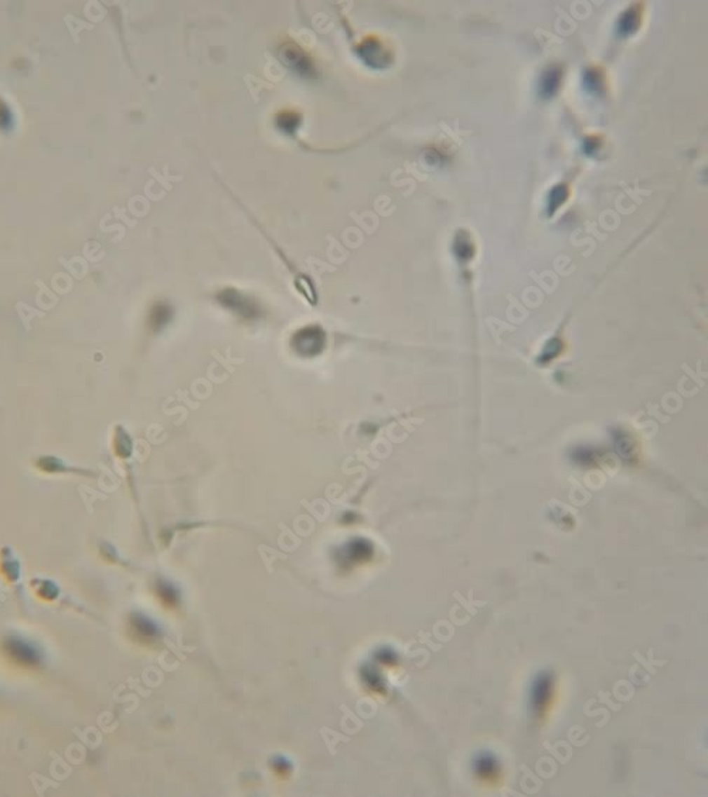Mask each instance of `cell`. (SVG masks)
<instances>
[{
  "instance_id": "obj_1",
  "label": "cell",
  "mask_w": 708,
  "mask_h": 797,
  "mask_svg": "<svg viewBox=\"0 0 708 797\" xmlns=\"http://www.w3.org/2000/svg\"><path fill=\"white\" fill-rule=\"evenodd\" d=\"M5 650L9 653V656L19 665L22 666H37L40 663V655L39 651L30 646L26 641L22 640H8L5 644Z\"/></svg>"
},
{
  "instance_id": "obj_2",
  "label": "cell",
  "mask_w": 708,
  "mask_h": 797,
  "mask_svg": "<svg viewBox=\"0 0 708 797\" xmlns=\"http://www.w3.org/2000/svg\"><path fill=\"white\" fill-rule=\"evenodd\" d=\"M282 61H285L294 71L299 72L302 76H309L313 71V67L305 53L294 44L282 47Z\"/></svg>"
},
{
  "instance_id": "obj_3",
  "label": "cell",
  "mask_w": 708,
  "mask_h": 797,
  "mask_svg": "<svg viewBox=\"0 0 708 797\" xmlns=\"http://www.w3.org/2000/svg\"><path fill=\"white\" fill-rule=\"evenodd\" d=\"M359 51L362 54V58L374 68L384 67L386 61L388 60L387 53L384 51V47L374 39H370L366 43H363L362 47L359 48Z\"/></svg>"
},
{
  "instance_id": "obj_4",
  "label": "cell",
  "mask_w": 708,
  "mask_h": 797,
  "mask_svg": "<svg viewBox=\"0 0 708 797\" xmlns=\"http://www.w3.org/2000/svg\"><path fill=\"white\" fill-rule=\"evenodd\" d=\"M551 690V680L547 674L540 676L533 686V705L536 709H540L547 702Z\"/></svg>"
},
{
  "instance_id": "obj_5",
  "label": "cell",
  "mask_w": 708,
  "mask_h": 797,
  "mask_svg": "<svg viewBox=\"0 0 708 797\" xmlns=\"http://www.w3.org/2000/svg\"><path fill=\"white\" fill-rule=\"evenodd\" d=\"M561 80V72L555 68L547 71L544 77H543V83H541V93L544 97H551L554 95V93L557 91V87L559 84Z\"/></svg>"
},
{
  "instance_id": "obj_6",
  "label": "cell",
  "mask_w": 708,
  "mask_h": 797,
  "mask_svg": "<svg viewBox=\"0 0 708 797\" xmlns=\"http://www.w3.org/2000/svg\"><path fill=\"white\" fill-rule=\"evenodd\" d=\"M565 198H566V189H565L564 186L555 187V189L551 191L550 198H548V207H550L551 212H552L554 210H557V208L565 201Z\"/></svg>"
},
{
  "instance_id": "obj_7",
  "label": "cell",
  "mask_w": 708,
  "mask_h": 797,
  "mask_svg": "<svg viewBox=\"0 0 708 797\" xmlns=\"http://www.w3.org/2000/svg\"><path fill=\"white\" fill-rule=\"evenodd\" d=\"M494 768H496V763H494V759H493L491 756L483 755V756H480V758L477 759L476 769H477V772H479L480 775H489V773H491V772L494 770Z\"/></svg>"
},
{
  "instance_id": "obj_8",
  "label": "cell",
  "mask_w": 708,
  "mask_h": 797,
  "mask_svg": "<svg viewBox=\"0 0 708 797\" xmlns=\"http://www.w3.org/2000/svg\"><path fill=\"white\" fill-rule=\"evenodd\" d=\"M636 25H637V22H636V13H634L633 11H632V12H627V13L622 18L620 30H622V33H625V34H626V33H632V32L636 29Z\"/></svg>"
},
{
  "instance_id": "obj_9",
  "label": "cell",
  "mask_w": 708,
  "mask_h": 797,
  "mask_svg": "<svg viewBox=\"0 0 708 797\" xmlns=\"http://www.w3.org/2000/svg\"><path fill=\"white\" fill-rule=\"evenodd\" d=\"M280 119L283 121V123H279V126H280L283 130H288V129L294 130V129H297L298 123H295V116H294V115H291V116L283 115V116H280Z\"/></svg>"
}]
</instances>
